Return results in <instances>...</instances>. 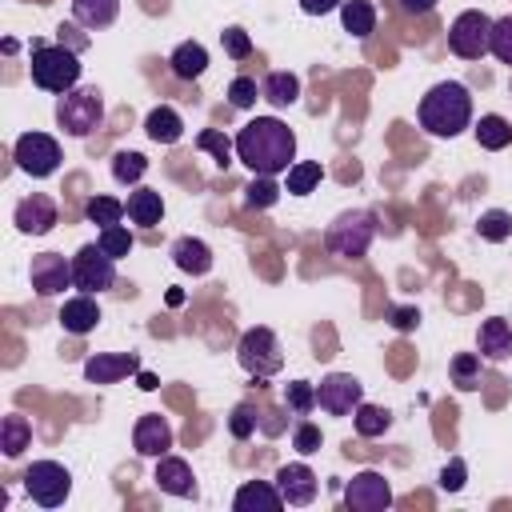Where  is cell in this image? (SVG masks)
I'll use <instances>...</instances> for the list:
<instances>
[{"instance_id": "cell-1", "label": "cell", "mask_w": 512, "mask_h": 512, "mask_svg": "<svg viewBox=\"0 0 512 512\" xmlns=\"http://www.w3.org/2000/svg\"><path fill=\"white\" fill-rule=\"evenodd\" d=\"M236 160L256 176H280L296 164V132L276 116H256L236 132Z\"/></svg>"}, {"instance_id": "cell-2", "label": "cell", "mask_w": 512, "mask_h": 512, "mask_svg": "<svg viewBox=\"0 0 512 512\" xmlns=\"http://www.w3.org/2000/svg\"><path fill=\"white\" fill-rule=\"evenodd\" d=\"M416 116H420V128L428 136L452 140L472 124V96H468V88L460 80H440V84H432L424 92Z\"/></svg>"}, {"instance_id": "cell-3", "label": "cell", "mask_w": 512, "mask_h": 512, "mask_svg": "<svg viewBox=\"0 0 512 512\" xmlns=\"http://www.w3.org/2000/svg\"><path fill=\"white\" fill-rule=\"evenodd\" d=\"M32 84L44 88V92H72L80 84V56L76 48H64V44H40L32 48Z\"/></svg>"}, {"instance_id": "cell-4", "label": "cell", "mask_w": 512, "mask_h": 512, "mask_svg": "<svg viewBox=\"0 0 512 512\" xmlns=\"http://www.w3.org/2000/svg\"><path fill=\"white\" fill-rule=\"evenodd\" d=\"M372 240H376V216H372L368 208H348V212H340V216L328 224V232H324V248H328L332 256H340V260L364 256V252L372 248Z\"/></svg>"}, {"instance_id": "cell-5", "label": "cell", "mask_w": 512, "mask_h": 512, "mask_svg": "<svg viewBox=\"0 0 512 512\" xmlns=\"http://www.w3.org/2000/svg\"><path fill=\"white\" fill-rule=\"evenodd\" d=\"M56 124L68 132V136H76V140H84V136H92L100 124H104V96H100V88H92V84H76L72 92H64L60 100H56Z\"/></svg>"}, {"instance_id": "cell-6", "label": "cell", "mask_w": 512, "mask_h": 512, "mask_svg": "<svg viewBox=\"0 0 512 512\" xmlns=\"http://www.w3.org/2000/svg\"><path fill=\"white\" fill-rule=\"evenodd\" d=\"M236 360H240V368H244L248 376H256V380L276 376V372L284 368V352H280L276 332H272V328H248V332L240 336V344H236Z\"/></svg>"}, {"instance_id": "cell-7", "label": "cell", "mask_w": 512, "mask_h": 512, "mask_svg": "<svg viewBox=\"0 0 512 512\" xmlns=\"http://www.w3.org/2000/svg\"><path fill=\"white\" fill-rule=\"evenodd\" d=\"M24 492L40 504V508H60L72 492V476L64 464L56 460H32L24 472Z\"/></svg>"}, {"instance_id": "cell-8", "label": "cell", "mask_w": 512, "mask_h": 512, "mask_svg": "<svg viewBox=\"0 0 512 512\" xmlns=\"http://www.w3.org/2000/svg\"><path fill=\"white\" fill-rule=\"evenodd\" d=\"M448 48L460 56V60H480L484 52H492V20L480 12V8H468L452 20L448 28Z\"/></svg>"}, {"instance_id": "cell-9", "label": "cell", "mask_w": 512, "mask_h": 512, "mask_svg": "<svg viewBox=\"0 0 512 512\" xmlns=\"http://www.w3.org/2000/svg\"><path fill=\"white\" fill-rule=\"evenodd\" d=\"M116 284V260L100 248V244H84L76 256H72V288L96 296L104 288Z\"/></svg>"}, {"instance_id": "cell-10", "label": "cell", "mask_w": 512, "mask_h": 512, "mask_svg": "<svg viewBox=\"0 0 512 512\" xmlns=\"http://www.w3.org/2000/svg\"><path fill=\"white\" fill-rule=\"evenodd\" d=\"M12 160H16L20 172H28V176L40 180V176H52L64 156H60V144L48 132H24L16 140V148H12Z\"/></svg>"}, {"instance_id": "cell-11", "label": "cell", "mask_w": 512, "mask_h": 512, "mask_svg": "<svg viewBox=\"0 0 512 512\" xmlns=\"http://www.w3.org/2000/svg\"><path fill=\"white\" fill-rule=\"evenodd\" d=\"M360 400H364V384L352 372H332L316 384V404L328 416H348V412L360 408Z\"/></svg>"}, {"instance_id": "cell-12", "label": "cell", "mask_w": 512, "mask_h": 512, "mask_svg": "<svg viewBox=\"0 0 512 512\" xmlns=\"http://www.w3.org/2000/svg\"><path fill=\"white\" fill-rule=\"evenodd\" d=\"M344 504L352 512H384L392 504V488L376 468H364L344 484Z\"/></svg>"}, {"instance_id": "cell-13", "label": "cell", "mask_w": 512, "mask_h": 512, "mask_svg": "<svg viewBox=\"0 0 512 512\" xmlns=\"http://www.w3.org/2000/svg\"><path fill=\"white\" fill-rule=\"evenodd\" d=\"M28 276L40 296H56V292L72 288V260H64L60 252H40V256H32Z\"/></svg>"}, {"instance_id": "cell-14", "label": "cell", "mask_w": 512, "mask_h": 512, "mask_svg": "<svg viewBox=\"0 0 512 512\" xmlns=\"http://www.w3.org/2000/svg\"><path fill=\"white\" fill-rule=\"evenodd\" d=\"M56 220H60L56 200L44 196V192H32V196H24V200L16 204V228H20L24 236H44V232L56 228Z\"/></svg>"}, {"instance_id": "cell-15", "label": "cell", "mask_w": 512, "mask_h": 512, "mask_svg": "<svg viewBox=\"0 0 512 512\" xmlns=\"http://www.w3.org/2000/svg\"><path fill=\"white\" fill-rule=\"evenodd\" d=\"M140 372V356L136 352H96L84 360V376L92 384H116L124 376Z\"/></svg>"}, {"instance_id": "cell-16", "label": "cell", "mask_w": 512, "mask_h": 512, "mask_svg": "<svg viewBox=\"0 0 512 512\" xmlns=\"http://www.w3.org/2000/svg\"><path fill=\"white\" fill-rule=\"evenodd\" d=\"M276 488H280L284 504L304 508V504L316 500V472H312L308 464H284V468L276 472Z\"/></svg>"}, {"instance_id": "cell-17", "label": "cell", "mask_w": 512, "mask_h": 512, "mask_svg": "<svg viewBox=\"0 0 512 512\" xmlns=\"http://www.w3.org/2000/svg\"><path fill=\"white\" fill-rule=\"evenodd\" d=\"M132 444L140 456H164L172 448V424L160 416V412H148L136 420V432H132Z\"/></svg>"}, {"instance_id": "cell-18", "label": "cell", "mask_w": 512, "mask_h": 512, "mask_svg": "<svg viewBox=\"0 0 512 512\" xmlns=\"http://www.w3.org/2000/svg\"><path fill=\"white\" fill-rule=\"evenodd\" d=\"M156 488L160 492H168V496H196V480H192V468H188V460H180V456H156Z\"/></svg>"}, {"instance_id": "cell-19", "label": "cell", "mask_w": 512, "mask_h": 512, "mask_svg": "<svg viewBox=\"0 0 512 512\" xmlns=\"http://www.w3.org/2000/svg\"><path fill=\"white\" fill-rule=\"evenodd\" d=\"M232 508H236V512H280V508H284V496H280V488L268 484V480H248V484L236 488Z\"/></svg>"}, {"instance_id": "cell-20", "label": "cell", "mask_w": 512, "mask_h": 512, "mask_svg": "<svg viewBox=\"0 0 512 512\" xmlns=\"http://www.w3.org/2000/svg\"><path fill=\"white\" fill-rule=\"evenodd\" d=\"M96 324H100V304H96V296L80 292V296L64 300V308H60V328H64V332H72V336H88Z\"/></svg>"}, {"instance_id": "cell-21", "label": "cell", "mask_w": 512, "mask_h": 512, "mask_svg": "<svg viewBox=\"0 0 512 512\" xmlns=\"http://www.w3.org/2000/svg\"><path fill=\"white\" fill-rule=\"evenodd\" d=\"M172 260H176V268L188 272V276H208V272H212V248H208L204 240H196V236H180V240L172 244Z\"/></svg>"}, {"instance_id": "cell-22", "label": "cell", "mask_w": 512, "mask_h": 512, "mask_svg": "<svg viewBox=\"0 0 512 512\" xmlns=\"http://www.w3.org/2000/svg\"><path fill=\"white\" fill-rule=\"evenodd\" d=\"M480 356L484 360H508L512 356V320L492 316L480 324Z\"/></svg>"}, {"instance_id": "cell-23", "label": "cell", "mask_w": 512, "mask_h": 512, "mask_svg": "<svg viewBox=\"0 0 512 512\" xmlns=\"http://www.w3.org/2000/svg\"><path fill=\"white\" fill-rule=\"evenodd\" d=\"M124 208H128V220L140 224V228H152V224L164 220V196H160L156 188H136V192H128Z\"/></svg>"}, {"instance_id": "cell-24", "label": "cell", "mask_w": 512, "mask_h": 512, "mask_svg": "<svg viewBox=\"0 0 512 512\" xmlns=\"http://www.w3.org/2000/svg\"><path fill=\"white\" fill-rule=\"evenodd\" d=\"M116 16H120V0H72V20L80 28L100 32V28L116 24Z\"/></svg>"}, {"instance_id": "cell-25", "label": "cell", "mask_w": 512, "mask_h": 512, "mask_svg": "<svg viewBox=\"0 0 512 512\" xmlns=\"http://www.w3.org/2000/svg\"><path fill=\"white\" fill-rule=\"evenodd\" d=\"M144 132H148V140H156V144H176V140L184 136V120H180V112H176V108L160 104V108H152V112H148Z\"/></svg>"}, {"instance_id": "cell-26", "label": "cell", "mask_w": 512, "mask_h": 512, "mask_svg": "<svg viewBox=\"0 0 512 512\" xmlns=\"http://www.w3.org/2000/svg\"><path fill=\"white\" fill-rule=\"evenodd\" d=\"M168 64H172V72H176L180 80H200L204 68H208V52H204V44L184 40V44H176V52L168 56Z\"/></svg>"}, {"instance_id": "cell-27", "label": "cell", "mask_w": 512, "mask_h": 512, "mask_svg": "<svg viewBox=\"0 0 512 512\" xmlns=\"http://www.w3.org/2000/svg\"><path fill=\"white\" fill-rule=\"evenodd\" d=\"M260 92H264V100H268V104L288 108V104H296V100H300V80H296V72L276 68V72H268V76H264Z\"/></svg>"}, {"instance_id": "cell-28", "label": "cell", "mask_w": 512, "mask_h": 512, "mask_svg": "<svg viewBox=\"0 0 512 512\" xmlns=\"http://www.w3.org/2000/svg\"><path fill=\"white\" fill-rule=\"evenodd\" d=\"M340 20H344V32H352L356 40H364L376 28V8L368 0H344L340 4Z\"/></svg>"}, {"instance_id": "cell-29", "label": "cell", "mask_w": 512, "mask_h": 512, "mask_svg": "<svg viewBox=\"0 0 512 512\" xmlns=\"http://www.w3.org/2000/svg\"><path fill=\"white\" fill-rule=\"evenodd\" d=\"M28 444H32V428H28V420L16 416V412H8V416L0 420V448H4V456H20Z\"/></svg>"}, {"instance_id": "cell-30", "label": "cell", "mask_w": 512, "mask_h": 512, "mask_svg": "<svg viewBox=\"0 0 512 512\" xmlns=\"http://www.w3.org/2000/svg\"><path fill=\"white\" fill-rule=\"evenodd\" d=\"M476 140H480V148L500 152V148H508V140H512V124H508L504 116L488 112V116H480V124H476Z\"/></svg>"}, {"instance_id": "cell-31", "label": "cell", "mask_w": 512, "mask_h": 512, "mask_svg": "<svg viewBox=\"0 0 512 512\" xmlns=\"http://www.w3.org/2000/svg\"><path fill=\"white\" fill-rule=\"evenodd\" d=\"M352 424H356L360 436H384L388 424H392V416H388V408H380V404H364V400H360V408L352 412Z\"/></svg>"}, {"instance_id": "cell-32", "label": "cell", "mask_w": 512, "mask_h": 512, "mask_svg": "<svg viewBox=\"0 0 512 512\" xmlns=\"http://www.w3.org/2000/svg\"><path fill=\"white\" fill-rule=\"evenodd\" d=\"M124 200H116V196H92L88 204H84V216L92 220V224H100V228H108V224H120L124 220Z\"/></svg>"}, {"instance_id": "cell-33", "label": "cell", "mask_w": 512, "mask_h": 512, "mask_svg": "<svg viewBox=\"0 0 512 512\" xmlns=\"http://www.w3.org/2000/svg\"><path fill=\"white\" fill-rule=\"evenodd\" d=\"M320 176H324V168H320L316 160H296V164L288 168V192H292V196H308V192L320 184Z\"/></svg>"}, {"instance_id": "cell-34", "label": "cell", "mask_w": 512, "mask_h": 512, "mask_svg": "<svg viewBox=\"0 0 512 512\" xmlns=\"http://www.w3.org/2000/svg\"><path fill=\"white\" fill-rule=\"evenodd\" d=\"M196 148H200V152H212L216 164L228 168V164H232V152H236V140H228L220 128H204V132L196 136Z\"/></svg>"}, {"instance_id": "cell-35", "label": "cell", "mask_w": 512, "mask_h": 512, "mask_svg": "<svg viewBox=\"0 0 512 512\" xmlns=\"http://www.w3.org/2000/svg\"><path fill=\"white\" fill-rule=\"evenodd\" d=\"M96 244H100V248H104L112 260H124V256L132 252V232H128L124 224H108V228H100Z\"/></svg>"}, {"instance_id": "cell-36", "label": "cell", "mask_w": 512, "mask_h": 512, "mask_svg": "<svg viewBox=\"0 0 512 512\" xmlns=\"http://www.w3.org/2000/svg\"><path fill=\"white\" fill-rule=\"evenodd\" d=\"M144 172H148V160H144L140 152H116V156H112V176H116L120 184H136Z\"/></svg>"}, {"instance_id": "cell-37", "label": "cell", "mask_w": 512, "mask_h": 512, "mask_svg": "<svg viewBox=\"0 0 512 512\" xmlns=\"http://www.w3.org/2000/svg\"><path fill=\"white\" fill-rule=\"evenodd\" d=\"M476 228H480V236H484V240L500 244V240H508V236H512V216H508V212H500V208H492V212H484V216L476 220Z\"/></svg>"}, {"instance_id": "cell-38", "label": "cell", "mask_w": 512, "mask_h": 512, "mask_svg": "<svg viewBox=\"0 0 512 512\" xmlns=\"http://www.w3.org/2000/svg\"><path fill=\"white\" fill-rule=\"evenodd\" d=\"M284 404H288L296 416H304V412L316 408V388H312L308 380H292V384L284 388Z\"/></svg>"}, {"instance_id": "cell-39", "label": "cell", "mask_w": 512, "mask_h": 512, "mask_svg": "<svg viewBox=\"0 0 512 512\" xmlns=\"http://www.w3.org/2000/svg\"><path fill=\"white\" fill-rule=\"evenodd\" d=\"M492 56L512 68V16L492 20Z\"/></svg>"}, {"instance_id": "cell-40", "label": "cell", "mask_w": 512, "mask_h": 512, "mask_svg": "<svg viewBox=\"0 0 512 512\" xmlns=\"http://www.w3.org/2000/svg\"><path fill=\"white\" fill-rule=\"evenodd\" d=\"M244 192H248V196H244V204H248V208H272V204H276V196H280V188L272 184V176H256Z\"/></svg>"}, {"instance_id": "cell-41", "label": "cell", "mask_w": 512, "mask_h": 512, "mask_svg": "<svg viewBox=\"0 0 512 512\" xmlns=\"http://www.w3.org/2000/svg\"><path fill=\"white\" fill-rule=\"evenodd\" d=\"M260 96H264V92L256 88L252 76H236V80L228 84V104H232V108H252Z\"/></svg>"}, {"instance_id": "cell-42", "label": "cell", "mask_w": 512, "mask_h": 512, "mask_svg": "<svg viewBox=\"0 0 512 512\" xmlns=\"http://www.w3.org/2000/svg\"><path fill=\"white\" fill-rule=\"evenodd\" d=\"M452 376H456V384L460 388H476L480 380V352H460L456 360H452Z\"/></svg>"}, {"instance_id": "cell-43", "label": "cell", "mask_w": 512, "mask_h": 512, "mask_svg": "<svg viewBox=\"0 0 512 512\" xmlns=\"http://www.w3.org/2000/svg\"><path fill=\"white\" fill-rule=\"evenodd\" d=\"M228 428H232L236 440H248L256 432V408L252 404H236L232 416H228Z\"/></svg>"}, {"instance_id": "cell-44", "label": "cell", "mask_w": 512, "mask_h": 512, "mask_svg": "<svg viewBox=\"0 0 512 512\" xmlns=\"http://www.w3.org/2000/svg\"><path fill=\"white\" fill-rule=\"evenodd\" d=\"M220 40H224V52H228L232 60H244V56L252 52V36H248L244 28H224Z\"/></svg>"}, {"instance_id": "cell-45", "label": "cell", "mask_w": 512, "mask_h": 512, "mask_svg": "<svg viewBox=\"0 0 512 512\" xmlns=\"http://www.w3.org/2000/svg\"><path fill=\"white\" fill-rule=\"evenodd\" d=\"M464 476H468L464 460H448L444 472H440V488H444V492H460V488H464Z\"/></svg>"}, {"instance_id": "cell-46", "label": "cell", "mask_w": 512, "mask_h": 512, "mask_svg": "<svg viewBox=\"0 0 512 512\" xmlns=\"http://www.w3.org/2000/svg\"><path fill=\"white\" fill-rule=\"evenodd\" d=\"M292 444H296V452H304V456H308V452H316V448H320V428L304 420V424L296 428V436H292Z\"/></svg>"}, {"instance_id": "cell-47", "label": "cell", "mask_w": 512, "mask_h": 512, "mask_svg": "<svg viewBox=\"0 0 512 512\" xmlns=\"http://www.w3.org/2000/svg\"><path fill=\"white\" fill-rule=\"evenodd\" d=\"M388 316H392V328H400V332L416 328V320H420V312H416V308H392Z\"/></svg>"}, {"instance_id": "cell-48", "label": "cell", "mask_w": 512, "mask_h": 512, "mask_svg": "<svg viewBox=\"0 0 512 512\" xmlns=\"http://www.w3.org/2000/svg\"><path fill=\"white\" fill-rule=\"evenodd\" d=\"M344 0H300V8L308 12V16H324V12H332V8H340Z\"/></svg>"}, {"instance_id": "cell-49", "label": "cell", "mask_w": 512, "mask_h": 512, "mask_svg": "<svg viewBox=\"0 0 512 512\" xmlns=\"http://www.w3.org/2000/svg\"><path fill=\"white\" fill-rule=\"evenodd\" d=\"M400 8H404L408 16H428V12L436 8V0H400Z\"/></svg>"}, {"instance_id": "cell-50", "label": "cell", "mask_w": 512, "mask_h": 512, "mask_svg": "<svg viewBox=\"0 0 512 512\" xmlns=\"http://www.w3.org/2000/svg\"><path fill=\"white\" fill-rule=\"evenodd\" d=\"M156 384H160V380H156V376H152V372H140V388H144V392H152V388H156Z\"/></svg>"}]
</instances>
